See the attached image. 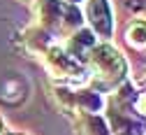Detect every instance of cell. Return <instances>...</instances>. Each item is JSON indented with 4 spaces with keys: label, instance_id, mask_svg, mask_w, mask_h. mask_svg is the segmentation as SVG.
Returning a JSON list of instances; mask_svg holds the SVG:
<instances>
[{
    "label": "cell",
    "instance_id": "obj_1",
    "mask_svg": "<svg viewBox=\"0 0 146 135\" xmlns=\"http://www.w3.org/2000/svg\"><path fill=\"white\" fill-rule=\"evenodd\" d=\"M35 12L37 28H42L49 37H70L84 28L81 9L65 0H35Z\"/></svg>",
    "mask_w": 146,
    "mask_h": 135
},
{
    "label": "cell",
    "instance_id": "obj_2",
    "mask_svg": "<svg viewBox=\"0 0 146 135\" xmlns=\"http://www.w3.org/2000/svg\"><path fill=\"white\" fill-rule=\"evenodd\" d=\"M86 70H88V75H93L95 79H98V84L102 89H116L123 82H127L130 65H127L125 56L114 44L98 42L93 49L88 51Z\"/></svg>",
    "mask_w": 146,
    "mask_h": 135
},
{
    "label": "cell",
    "instance_id": "obj_3",
    "mask_svg": "<svg viewBox=\"0 0 146 135\" xmlns=\"http://www.w3.org/2000/svg\"><path fill=\"white\" fill-rule=\"evenodd\" d=\"M40 58L44 63V68L49 70L51 77L60 79L63 84H84L88 79V70L86 65H81L79 61H74L72 56L56 42H51L42 54Z\"/></svg>",
    "mask_w": 146,
    "mask_h": 135
},
{
    "label": "cell",
    "instance_id": "obj_4",
    "mask_svg": "<svg viewBox=\"0 0 146 135\" xmlns=\"http://www.w3.org/2000/svg\"><path fill=\"white\" fill-rule=\"evenodd\" d=\"M84 24H88V30L102 42H109L116 30L114 7L109 0H86L84 5Z\"/></svg>",
    "mask_w": 146,
    "mask_h": 135
},
{
    "label": "cell",
    "instance_id": "obj_5",
    "mask_svg": "<svg viewBox=\"0 0 146 135\" xmlns=\"http://www.w3.org/2000/svg\"><path fill=\"white\" fill-rule=\"evenodd\" d=\"M98 44V37L90 33L88 28H79L77 33H72L65 42V51L72 56L74 61H79L81 65H86V58H88V51Z\"/></svg>",
    "mask_w": 146,
    "mask_h": 135
},
{
    "label": "cell",
    "instance_id": "obj_6",
    "mask_svg": "<svg viewBox=\"0 0 146 135\" xmlns=\"http://www.w3.org/2000/svg\"><path fill=\"white\" fill-rule=\"evenodd\" d=\"M77 128L81 135H111L104 114H90V112L77 114Z\"/></svg>",
    "mask_w": 146,
    "mask_h": 135
},
{
    "label": "cell",
    "instance_id": "obj_7",
    "mask_svg": "<svg viewBox=\"0 0 146 135\" xmlns=\"http://www.w3.org/2000/svg\"><path fill=\"white\" fill-rule=\"evenodd\" d=\"M125 42L139 54H146V19H132L125 26Z\"/></svg>",
    "mask_w": 146,
    "mask_h": 135
},
{
    "label": "cell",
    "instance_id": "obj_8",
    "mask_svg": "<svg viewBox=\"0 0 146 135\" xmlns=\"http://www.w3.org/2000/svg\"><path fill=\"white\" fill-rule=\"evenodd\" d=\"M7 133H9V130H7V124L0 119V135H7Z\"/></svg>",
    "mask_w": 146,
    "mask_h": 135
},
{
    "label": "cell",
    "instance_id": "obj_9",
    "mask_svg": "<svg viewBox=\"0 0 146 135\" xmlns=\"http://www.w3.org/2000/svg\"><path fill=\"white\" fill-rule=\"evenodd\" d=\"M7 135H26V133H19V130H16V133H7Z\"/></svg>",
    "mask_w": 146,
    "mask_h": 135
}]
</instances>
